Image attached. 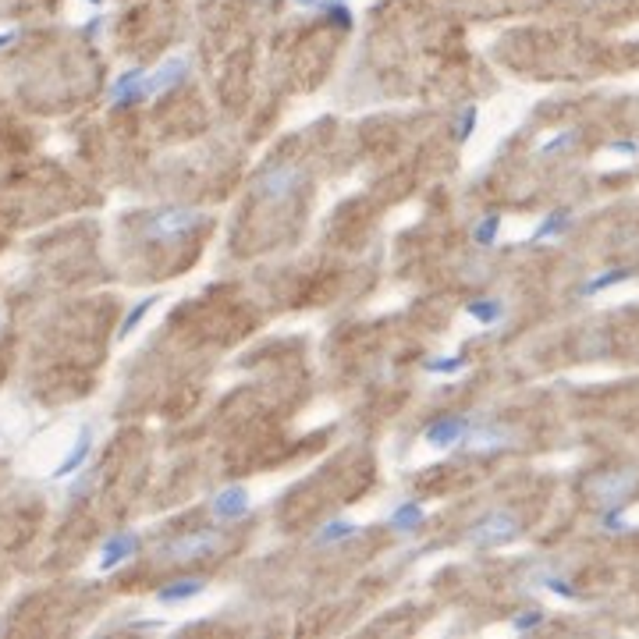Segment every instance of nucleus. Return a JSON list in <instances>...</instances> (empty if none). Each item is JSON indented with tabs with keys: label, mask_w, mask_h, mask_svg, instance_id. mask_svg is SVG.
Segmentation results:
<instances>
[{
	"label": "nucleus",
	"mask_w": 639,
	"mask_h": 639,
	"mask_svg": "<svg viewBox=\"0 0 639 639\" xmlns=\"http://www.w3.org/2000/svg\"><path fill=\"white\" fill-rule=\"evenodd\" d=\"M519 533H522V519H519L515 512H508V508H494V512L480 515V519L469 526L465 544L487 551V547H505V544L519 540Z\"/></svg>",
	"instance_id": "f257e3e1"
},
{
	"label": "nucleus",
	"mask_w": 639,
	"mask_h": 639,
	"mask_svg": "<svg viewBox=\"0 0 639 639\" xmlns=\"http://www.w3.org/2000/svg\"><path fill=\"white\" fill-rule=\"evenodd\" d=\"M203 221H206L203 210H192V206H167V210H157V214L142 224V235L153 239V242H174V239L192 235Z\"/></svg>",
	"instance_id": "f03ea898"
},
{
	"label": "nucleus",
	"mask_w": 639,
	"mask_h": 639,
	"mask_svg": "<svg viewBox=\"0 0 639 639\" xmlns=\"http://www.w3.org/2000/svg\"><path fill=\"white\" fill-rule=\"evenodd\" d=\"M636 490H639L636 469H608V473H601V476L590 480V497H594L601 508L626 505V501H633Z\"/></svg>",
	"instance_id": "7ed1b4c3"
},
{
	"label": "nucleus",
	"mask_w": 639,
	"mask_h": 639,
	"mask_svg": "<svg viewBox=\"0 0 639 639\" xmlns=\"http://www.w3.org/2000/svg\"><path fill=\"white\" fill-rule=\"evenodd\" d=\"M221 544H224V533H221V530H192V533H182V537L167 540V544L160 547V558H164V562H196V558L214 554Z\"/></svg>",
	"instance_id": "20e7f679"
},
{
	"label": "nucleus",
	"mask_w": 639,
	"mask_h": 639,
	"mask_svg": "<svg viewBox=\"0 0 639 639\" xmlns=\"http://www.w3.org/2000/svg\"><path fill=\"white\" fill-rule=\"evenodd\" d=\"M303 182H306V171H303L299 164H278V167H271V171L260 174L256 192L274 203V199H288Z\"/></svg>",
	"instance_id": "39448f33"
},
{
	"label": "nucleus",
	"mask_w": 639,
	"mask_h": 639,
	"mask_svg": "<svg viewBox=\"0 0 639 639\" xmlns=\"http://www.w3.org/2000/svg\"><path fill=\"white\" fill-rule=\"evenodd\" d=\"M185 75H189V61H185V57H167L157 71L146 75V82H142V100H153V96L174 89L178 82H185Z\"/></svg>",
	"instance_id": "423d86ee"
},
{
	"label": "nucleus",
	"mask_w": 639,
	"mask_h": 639,
	"mask_svg": "<svg viewBox=\"0 0 639 639\" xmlns=\"http://www.w3.org/2000/svg\"><path fill=\"white\" fill-rule=\"evenodd\" d=\"M465 430H469V423L462 419V416H441V419H433L430 426H426V444H433V448H451V444H458L462 437H465Z\"/></svg>",
	"instance_id": "0eeeda50"
},
{
	"label": "nucleus",
	"mask_w": 639,
	"mask_h": 639,
	"mask_svg": "<svg viewBox=\"0 0 639 639\" xmlns=\"http://www.w3.org/2000/svg\"><path fill=\"white\" fill-rule=\"evenodd\" d=\"M210 512H214L217 519H224V522L242 519V515L249 512V490H246V487H224V490L210 501Z\"/></svg>",
	"instance_id": "6e6552de"
},
{
	"label": "nucleus",
	"mask_w": 639,
	"mask_h": 639,
	"mask_svg": "<svg viewBox=\"0 0 639 639\" xmlns=\"http://www.w3.org/2000/svg\"><path fill=\"white\" fill-rule=\"evenodd\" d=\"M139 551V533H114L107 544H103V551H100V569L103 572H110L114 565H121V562H128L132 554Z\"/></svg>",
	"instance_id": "1a4fd4ad"
},
{
	"label": "nucleus",
	"mask_w": 639,
	"mask_h": 639,
	"mask_svg": "<svg viewBox=\"0 0 639 639\" xmlns=\"http://www.w3.org/2000/svg\"><path fill=\"white\" fill-rule=\"evenodd\" d=\"M142 82H146V71L142 68H128L125 75L114 78L110 85V103H139L142 100Z\"/></svg>",
	"instance_id": "9d476101"
},
{
	"label": "nucleus",
	"mask_w": 639,
	"mask_h": 639,
	"mask_svg": "<svg viewBox=\"0 0 639 639\" xmlns=\"http://www.w3.org/2000/svg\"><path fill=\"white\" fill-rule=\"evenodd\" d=\"M89 451H93V430H89V426H82V430H78V441L71 444V451L64 455V462L53 469V480H64V476H71L75 469H82V465H85V458H89Z\"/></svg>",
	"instance_id": "9b49d317"
},
{
	"label": "nucleus",
	"mask_w": 639,
	"mask_h": 639,
	"mask_svg": "<svg viewBox=\"0 0 639 639\" xmlns=\"http://www.w3.org/2000/svg\"><path fill=\"white\" fill-rule=\"evenodd\" d=\"M203 590H206V579H199V576H189V579H178V583L164 586V590L157 594V601H160V604H182V601H192V597H199Z\"/></svg>",
	"instance_id": "f8f14e48"
},
{
	"label": "nucleus",
	"mask_w": 639,
	"mask_h": 639,
	"mask_svg": "<svg viewBox=\"0 0 639 639\" xmlns=\"http://www.w3.org/2000/svg\"><path fill=\"white\" fill-rule=\"evenodd\" d=\"M423 519H426L423 505H419V501H405V505H398V508L391 512L387 526H391V530H398V533H405V530H419V526H423Z\"/></svg>",
	"instance_id": "ddd939ff"
},
{
	"label": "nucleus",
	"mask_w": 639,
	"mask_h": 639,
	"mask_svg": "<svg viewBox=\"0 0 639 639\" xmlns=\"http://www.w3.org/2000/svg\"><path fill=\"white\" fill-rule=\"evenodd\" d=\"M633 278H636V271H629V267H611V271H604V274L590 278V281L583 285V295L608 292V288H615V285H626V281H633Z\"/></svg>",
	"instance_id": "4468645a"
},
{
	"label": "nucleus",
	"mask_w": 639,
	"mask_h": 639,
	"mask_svg": "<svg viewBox=\"0 0 639 639\" xmlns=\"http://www.w3.org/2000/svg\"><path fill=\"white\" fill-rule=\"evenodd\" d=\"M569 224H572V210H554V214H547V217L537 224V231L530 235V246H537V242H544V239L562 235Z\"/></svg>",
	"instance_id": "2eb2a0df"
},
{
	"label": "nucleus",
	"mask_w": 639,
	"mask_h": 639,
	"mask_svg": "<svg viewBox=\"0 0 639 639\" xmlns=\"http://www.w3.org/2000/svg\"><path fill=\"white\" fill-rule=\"evenodd\" d=\"M157 303H160V295H146V299H139V303H135V306L128 310V317L121 320V327H117V341L132 337V330H135V327H139V323L146 320V313H150V310H153Z\"/></svg>",
	"instance_id": "dca6fc26"
},
{
	"label": "nucleus",
	"mask_w": 639,
	"mask_h": 639,
	"mask_svg": "<svg viewBox=\"0 0 639 639\" xmlns=\"http://www.w3.org/2000/svg\"><path fill=\"white\" fill-rule=\"evenodd\" d=\"M465 313L473 320H480V323H497L505 317V303L501 299H476V303L465 306Z\"/></svg>",
	"instance_id": "f3484780"
},
{
	"label": "nucleus",
	"mask_w": 639,
	"mask_h": 639,
	"mask_svg": "<svg viewBox=\"0 0 639 639\" xmlns=\"http://www.w3.org/2000/svg\"><path fill=\"white\" fill-rule=\"evenodd\" d=\"M355 533H359V526L352 519H334V522H327L317 533V544H337V540H348Z\"/></svg>",
	"instance_id": "a211bd4d"
},
{
	"label": "nucleus",
	"mask_w": 639,
	"mask_h": 639,
	"mask_svg": "<svg viewBox=\"0 0 639 639\" xmlns=\"http://www.w3.org/2000/svg\"><path fill=\"white\" fill-rule=\"evenodd\" d=\"M473 448H480V451H501V448H508L512 444V433L508 430H480V433H473Z\"/></svg>",
	"instance_id": "6ab92c4d"
},
{
	"label": "nucleus",
	"mask_w": 639,
	"mask_h": 639,
	"mask_svg": "<svg viewBox=\"0 0 639 639\" xmlns=\"http://www.w3.org/2000/svg\"><path fill=\"white\" fill-rule=\"evenodd\" d=\"M576 142H579V132H576V128L558 132L554 139H547V142L537 146V157H554V153H562V150H569V146H576Z\"/></svg>",
	"instance_id": "aec40b11"
},
{
	"label": "nucleus",
	"mask_w": 639,
	"mask_h": 639,
	"mask_svg": "<svg viewBox=\"0 0 639 639\" xmlns=\"http://www.w3.org/2000/svg\"><path fill=\"white\" fill-rule=\"evenodd\" d=\"M497 231H501V214H490V217H483V221L476 224L473 242L487 249V246H494V242H497Z\"/></svg>",
	"instance_id": "412c9836"
},
{
	"label": "nucleus",
	"mask_w": 639,
	"mask_h": 639,
	"mask_svg": "<svg viewBox=\"0 0 639 639\" xmlns=\"http://www.w3.org/2000/svg\"><path fill=\"white\" fill-rule=\"evenodd\" d=\"M320 7L327 11V18H330L337 28H352V11L344 7V0H323Z\"/></svg>",
	"instance_id": "4be33fe9"
},
{
	"label": "nucleus",
	"mask_w": 639,
	"mask_h": 639,
	"mask_svg": "<svg viewBox=\"0 0 639 639\" xmlns=\"http://www.w3.org/2000/svg\"><path fill=\"white\" fill-rule=\"evenodd\" d=\"M476 117H480L476 107H465V110H462V117H458V125H455V139H458V142H469V139H473V132H476Z\"/></svg>",
	"instance_id": "5701e85b"
},
{
	"label": "nucleus",
	"mask_w": 639,
	"mask_h": 639,
	"mask_svg": "<svg viewBox=\"0 0 639 639\" xmlns=\"http://www.w3.org/2000/svg\"><path fill=\"white\" fill-rule=\"evenodd\" d=\"M601 526H604L608 533H622V530H629L622 505H615V508H604V515H601Z\"/></svg>",
	"instance_id": "b1692460"
},
{
	"label": "nucleus",
	"mask_w": 639,
	"mask_h": 639,
	"mask_svg": "<svg viewBox=\"0 0 639 639\" xmlns=\"http://www.w3.org/2000/svg\"><path fill=\"white\" fill-rule=\"evenodd\" d=\"M430 373H458V369H465V355H455V359H426L423 362Z\"/></svg>",
	"instance_id": "393cba45"
},
{
	"label": "nucleus",
	"mask_w": 639,
	"mask_h": 639,
	"mask_svg": "<svg viewBox=\"0 0 639 639\" xmlns=\"http://www.w3.org/2000/svg\"><path fill=\"white\" fill-rule=\"evenodd\" d=\"M544 586L547 590H554L558 597H565V601H576L579 594H576V586H569V579H562V576H544Z\"/></svg>",
	"instance_id": "a878e982"
},
{
	"label": "nucleus",
	"mask_w": 639,
	"mask_h": 639,
	"mask_svg": "<svg viewBox=\"0 0 639 639\" xmlns=\"http://www.w3.org/2000/svg\"><path fill=\"white\" fill-rule=\"evenodd\" d=\"M544 622V611H526V615H515L512 619V629L515 633H530V629H537Z\"/></svg>",
	"instance_id": "bb28decb"
},
{
	"label": "nucleus",
	"mask_w": 639,
	"mask_h": 639,
	"mask_svg": "<svg viewBox=\"0 0 639 639\" xmlns=\"http://www.w3.org/2000/svg\"><path fill=\"white\" fill-rule=\"evenodd\" d=\"M608 150H611V153H629V157H636L639 142H633V139H619V142H611Z\"/></svg>",
	"instance_id": "cd10ccee"
},
{
	"label": "nucleus",
	"mask_w": 639,
	"mask_h": 639,
	"mask_svg": "<svg viewBox=\"0 0 639 639\" xmlns=\"http://www.w3.org/2000/svg\"><path fill=\"white\" fill-rule=\"evenodd\" d=\"M14 39H18V32H14V28H7V32H0V50H4V46H11Z\"/></svg>",
	"instance_id": "c85d7f7f"
},
{
	"label": "nucleus",
	"mask_w": 639,
	"mask_h": 639,
	"mask_svg": "<svg viewBox=\"0 0 639 639\" xmlns=\"http://www.w3.org/2000/svg\"><path fill=\"white\" fill-rule=\"evenodd\" d=\"M295 4H303V7H320L323 0H295Z\"/></svg>",
	"instance_id": "c756f323"
},
{
	"label": "nucleus",
	"mask_w": 639,
	"mask_h": 639,
	"mask_svg": "<svg viewBox=\"0 0 639 639\" xmlns=\"http://www.w3.org/2000/svg\"><path fill=\"white\" fill-rule=\"evenodd\" d=\"M89 4H96V7H100V4H103V0H89Z\"/></svg>",
	"instance_id": "7c9ffc66"
}]
</instances>
